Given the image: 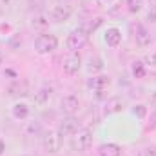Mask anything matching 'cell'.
Instances as JSON below:
<instances>
[{
    "mask_svg": "<svg viewBox=\"0 0 156 156\" xmlns=\"http://www.w3.org/2000/svg\"><path fill=\"white\" fill-rule=\"evenodd\" d=\"M56 47H58V40L55 35H40L35 40V49L40 55H47V53L55 51Z\"/></svg>",
    "mask_w": 156,
    "mask_h": 156,
    "instance_id": "obj_1",
    "label": "cell"
},
{
    "mask_svg": "<svg viewBox=\"0 0 156 156\" xmlns=\"http://www.w3.org/2000/svg\"><path fill=\"white\" fill-rule=\"evenodd\" d=\"M87 38H89V35H87L82 27L71 31V35L67 37V49H69L71 53H76L78 49H82V47L87 44Z\"/></svg>",
    "mask_w": 156,
    "mask_h": 156,
    "instance_id": "obj_2",
    "label": "cell"
},
{
    "mask_svg": "<svg viewBox=\"0 0 156 156\" xmlns=\"http://www.w3.org/2000/svg\"><path fill=\"white\" fill-rule=\"evenodd\" d=\"M42 145L47 153H58L62 147V136L58 131H49L42 136Z\"/></svg>",
    "mask_w": 156,
    "mask_h": 156,
    "instance_id": "obj_3",
    "label": "cell"
},
{
    "mask_svg": "<svg viewBox=\"0 0 156 156\" xmlns=\"http://www.w3.org/2000/svg\"><path fill=\"white\" fill-rule=\"evenodd\" d=\"M93 144V133L89 129H80L76 136L73 138V149L75 151H87Z\"/></svg>",
    "mask_w": 156,
    "mask_h": 156,
    "instance_id": "obj_4",
    "label": "cell"
},
{
    "mask_svg": "<svg viewBox=\"0 0 156 156\" xmlns=\"http://www.w3.org/2000/svg\"><path fill=\"white\" fill-rule=\"evenodd\" d=\"M80 129H82L80 122H78L76 118H73V116L64 118V120L60 122V125H58V133H60V136H71V134H76Z\"/></svg>",
    "mask_w": 156,
    "mask_h": 156,
    "instance_id": "obj_5",
    "label": "cell"
},
{
    "mask_svg": "<svg viewBox=\"0 0 156 156\" xmlns=\"http://www.w3.org/2000/svg\"><path fill=\"white\" fill-rule=\"evenodd\" d=\"M82 67V56L78 53H69L64 58V71L67 75H76Z\"/></svg>",
    "mask_w": 156,
    "mask_h": 156,
    "instance_id": "obj_6",
    "label": "cell"
},
{
    "mask_svg": "<svg viewBox=\"0 0 156 156\" xmlns=\"http://www.w3.org/2000/svg\"><path fill=\"white\" fill-rule=\"evenodd\" d=\"M78 107H80V102H78V98L75 94H67L60 100V111L67 116H73L78 111Z\"/></svg>",
    "mask_w": 156,
    "mask_h": 156,
    "instance_id": "obj_7",
    "label": "cell"
},
{
    "mask_svg": "<svg viewBox=\"0 0 156 156\" xmlns=\"http://www.w3.org/2000/svg\"><path fill=\"white\" fill-rule=\"evenodd\" d=\"M51 18H53V22L62 24V22H66V20L71 18V9L67 5H55L51 9Z\"/></svg>",
    "mask_w": 156,
    "mask_h": 156,
    "instance_id": "obj_8",
    "label": "cell"
},
{
    "mask_svg": "<svg viewBox=\"0 0 156 156\" xmlns=\"http://www.w3.org/2000/svg\"><path fill=\"white\" fill-rule=\"evenodd\" d=\"M134 38H136V44L140 45V47H147L149 44H151V35H149V31L142 26V24H138L136 26V29H134Z\"/></svg>",
    "mask_w": 156,
    "mask_h": 156,
    "instance_id": "obj_9",
    "label": "cell"
},
{
    "mask_svg": "<svg viewBox=\"0 0 156 156\" xmlns=\"http://www.w3.org/2000/svg\"><path fill=\"white\" fill-rule=\"evenodd\" d=\"M109 83H111V80L105 75H98V76H93L89 80V87L94 89V91H104V89L109 87Z\"/></svg>",
    "mask_w": 156,
    "mask_h": 156,
    "instance_id": "obj_10",
    "label": "cell"
},
{
    "mask_svg": "<svg viewBox=\"0 0 156 156\" xmlns=\"http://www.w3.org/2000/svg\"><path fill=\"white\" fill-rule=\"evenodd\" d=\"M120 42H122V33H120V29H116V27L107 29V33H105V44L111 45V47H116Z\"/></svg>",
    "mask_w": 156,
    "mask_h": 156,
    "instance_id": "obj_11",
    "label": "cell"
},
{
    "mask_svg": "<svg viewBox=\"0 0 156 156\" xmlns=\"http://www.w3.org/2000/svg\"><path fill=\"white\" fill-rule=\"evenodd\" d=\"M98 153H100V156H120L122 149L116 144H104V145H100Z\"/></svg>",
    "mask_w": 156,
    "mask_h": 156,
    "instance_id": "obj_12",
    "label": "cell"
},
{
    "mask_svg": "<svg viewBox=\"0 0 156 156\" xmlns=\"http://www.w3.org/2000/svg\"><path fill=\"white\" fill-rule=\"evenodd\" d=\"M122 107H123V102H122V98H111V100H107L105 102V113L107 115H113V113H118V111H122Z\"/></svg>",
    "mask_w": 156,
    "mask_h": 156,
    "instance_id": "obj_13",
    "label": "cell"
},
{
    "mask_svg": "<svg viewBox=\"0 0 156 156\" xmlns=\"http://www.w3.org/2000/svg\"><path fill=\"white\" fill-rule=\"evenodd\" d=\"M7 93H9V96H26L27 94V87H26V83L15 82V83H11L7 87Z\"/></svg>",
    "mask_w": 156,
    "mask_h": 156,
    "instance_id": "obj_14",
    "label": "cell"
},
{
    "mask_svg": "<svg viewBox=\"0 0 156 156\" xmlns=\"http://www.w3.org/2000/svg\"><path fill=\"white\" fill-rule=\"evenodd\" d=\"M49 96H51V91L49 89H40L38 93H35V104L37 105H45L49 102Z\"/></svg>",
    "mask_w": 156,
    "mask_h": 156,
    "instance_id": "obj_15",
    "label": "cell"
},
{
    "mask_svg": "<svg viewBox=\"0 0 156 156\" xmlns=\"http://www.w3.org/2000/svg\"><path fill=\"white\" fill-rule=\"evenodd\" d=\"M27 115H29V107L26 105V104H16L15 107H13V116L15 118H27Z\"/></svg>",
    "mask_w": 156,
    "mask_h": 156,
    "instance_id": "obj_16",
    "label": "cell"
},
{
    "mask_svg": "<svg viewBox=\"0 0 156 156\" xmlns=\"http://www.w3.org/2000/svg\"><path fill=\"white\" fill-rule=\"evenodd\" d=\"M102 67H104V62H102V58H100V56H94V58H91V60H89V71H93V73H94V71H100Z\"/></svg>",
    "mask_w": 156,
    "mask_h": 156,
    "instance_id": "obj_17",
    "label": "cell"
},
{
    "mask_svg": "<svg viewBox=\"0 0 156 156\" xmlns=\"http://www.w3.org/2000/svg\"><path fill=\"white\" fill-rule=\"evenodd\" d=\"M133 75L136 78H142L145 75V67H144L142 62H133Z\"/></svg>",
    "mask_w": 156,
    "mask_h": 156,
    "instance_id": "obj_18",
    "label": "cell"
},
{
    "mask_svg": "<svg viewBox=\"0 0 156 156\" xmlns=\"http://www.w3.org/2000/svg\"><path fill=\"white\" fill-rule=\"evenodd\" d=\"M47 24H49V20H47L45 15H38V16L33 18V26H35V27H45Z\"/></svg>",
    "mask_w": 156,
    "mask_h": 156,
    "instance_id": "obj_19",
    "label": "cell"
},
{
    "mask_svg": "<svg viewBox=\"0 0 156 156\" xmlns=\"http://www.w3.org/2000/svg\"><path fill=\"white\" fill-rule=\"evenodd\" d=\"M142 9V0H129V11L131 13H136Z\"/></svg>",
    "mask_w": 156,
    "mask_h": 156,
    "instance_id": "obj_20",
    "label": "cell"
},
{
    "mask_svg": "<svg viewBox=\"0 0 156 156\" xmlns=\"http://www.w3.org/2000/svg\"><path fill=\"white\" fill-rule=\"evenodd\" d=\"M133 113H134L138 118H144L145 115H147V107H145V105H136V107L133 109Z\"/></svg>",
    "mask_w": 156,
    "mask_h": 156,
    "instance_id": "obj_21",
    "label": "cell"
},
{
    "mask_svg": "<svg viewBox=\"0 0 156 156\" xmlns=\"http://www.w3.org/2000/svg\"><path fill=\"white\" fill-rule=\"evenodd\" d=\"M147 66H149L153 71H156V51L153 53V55H149V56H147Z\"/></svg>",
    "mask_w": 156,
    "mask_h": 156,
    "instance_id": "obj_22",
    "label": "cell"
},
{
    "mask_svg": "<svg viewBox=\"0 0 156 156\" xmlns=\"http://www.w3.org/2000/svg\"><path fill=\"white\" fill-rule=\"evenodd\" d=\"M138 156H156V147L154 149H144L138 153Z\"/></svg>",
    "mask_w": 156,
    "mask_h": 156,
    "instance_id": "obj_23",
    "label": "cell"
},
{
    "mask_svg": "<svg viewBox=\"0 0 156 156\" xmlns=\"http://www.w3.org/2000/svg\"><path fill=\"white\" fill-rule=\"evenodd\" d=\"M40 131V125L38 123H31L29 127H27V133H38Z\"/></svg>",
    "mask_w": 156,
    "mask_h": 156,
    "instance_id": "obj_24",
    "label": "cell"
},
{
    "mask_svg": "<svg viewBox=\"0 0 156 156\" xmlns=\"http://www.w3.org/2000/svg\"><path fill=\"white\" fill-rule=\"evenodd\" d=\"M151 105H153V107H156V91L153 93V96H151Z\"/></svg>",
    "mask_w": 156,
    "mask_h": 156,
    "instance_id": "obj_25",
    "label": "cell"
},
{
    "mask_svg": "<svg viewBox=\"0 0 156 156\" xmlns=\"http://www.w3.org/2000/svg\"><path fill=\"white\" fill-rule=\"evenodd\" d=\"M4 151H5V144L0 140V154H4Z\"/></svg>",
    "mask_w": 156,
    "mask_h": 156,
    "instance_id": "obj_26",
    "label": "cell"
},
{
    "mask_svg": "<svg viewBox=\"0 0 156 156\" xmlns=\"http://www.w3.org/2000/svg\"><path fill=\"white\" fill-rule=\"evenodd\" d=\"M4 62V53H2V49H0V64Z\"/></svg>",
    "mask_w": 156,
    "mask_h": 156,
    "instance_id": "obj_27",
    "label": "cell"
},
{
    "mask_svg": "<svg viewBox=\"0 0 156 156\" xmlns=\"http://www.w3.org/2000/svg\"><path fill=\"white\" fill-rule=\"evenodd\" d=\"M151 2H153V5H154V7H156V0H151Z\"/></svg>",
    "mask_w": 156,
    "mask_h": 156,
    "instance_id": "obj_28",
    "label": "cell"
}]
</instances>
